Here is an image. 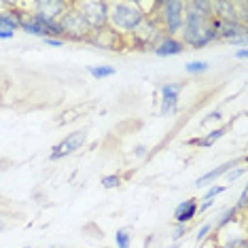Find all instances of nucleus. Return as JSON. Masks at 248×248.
<instances>
[{
	"label": "nucleus",
	"mask_w": 248,
	"mask_h": 248,
	"mask_svg": "<svg viewBox=\"0 0 248 248\" xmlns=\"http://www.w3.org/2000/svg\"><path fill=\"white\" fill-rule=\"evenodd\" d=\"M129 244H132V233H129L127 227L119 229L115 233V246L117 248H129Z\"/></svg>",
	"instance_id": "nucleus-21"
},
{
	"label": "nucleus",
	"mask_w": 248,
	"mask_h": 248,
	"mask_svg": "<svg viewBox=\"0 0 248 248\" xmlns=\"http://www.w3.org/2000/svg\"><path fill=\"white\" fill-rule=\"evenodd\" d=\"M146 19L138 2H108V28L127 41L132 32Z\"/></svg>",
	"instance_id": "nucleus-2"
},
{
	"label": "nucleus",
	"mask_w": 248,
	"mask_h": 248,
	"mask_svg": "<svg viewBox=\"0 0 248 248\" xmlns=\"http://www.w3.org/2000/svg\"><path fill=\"white\" fill-rule=\"evenodd\" d=\"M43 41L47 47H64V43H66V41H62V38H43Z\"/></svg>",
	"instance_id": "nucleus-28"
},
{
	"label": "nucleus",
	"mask_w": 248,
	"mask_h": 248,
	"mask_svg": "<svg viewBox=\"0 0 248 248\" xmlns=\"http://www.w3.org/2000/svg\"><path fill=\"white\" fill-rule=\"evenodd\" d=\"M183 51H185V45L176 36H163L153 49V53L159 55V58H170V55H178Z\"/></svg>",
	"instance_id": "nucleus-11"
},
{
	"label": "nucleus",
	"mask_w": 248,
	"mask_h": 248,
	"mask_svg": "<svg viewBox=\"0 0 248 248\" xmlns=\"http://www.w3.org/2000/svg\"><path fill=\"white\" fill-rule=\"evenodd\" d=\"M180 36H183L180 43H183L185 47H191V49H204L208 45H212L214 41H218L217 32H214L212 26H210V19L202 17L200 13H195V11L189 9V7L185 11V26H183Z\"/></svg>",
	"instance_id": "nucleus-1"
},
{
	"label": "nucleus",
	"mask_w": 248,
	"mask_h": 248,
	"mask_svg": "<svg viewBox=\"0 0 248 248\" xmlns=\"http://www.w3.org/2000/svg\"><path fill=\"white\" fill-rule=\"evenodd\" d=\"M87 72L93 78H108L115 75V66H87Z\"/></svg>",
	"instance_id": "nucleus-20"
},
{
	"label": "nucleus",
	"mask_w": 248,
	"mask_h": 248,
	"mask_svg": "<svg viewBox=\"0 0 248 248\" xmlns=\"http://www.w3.org/2000/svg\"><path fill=\"white\" fill-rule=\"evenodd\" d=\"M246 197H248L246 189H242V193H240V200H238V206H235V210H244V208H246Z\"/></svg>",
	"instance_id": "nucleus-29"
},
{
	"label": "nucleus",
	"mask_w": 248,
	"mask_h": 248,
	"mask_svg": "<svg viewBox=\"0 0 248 248\" xmlns=\"http://www.w3.org/2000/svg\"><path fill=\"white\" fill-rule=\"evenodd\" d=\"M166 36L159 26V21L153 15V17H146L142 24H140L136 30L132 32V36H129V45L132 47H138V51H153L155 45L161 41V38Z\"/></svg>",
	"instance_id": "nucleus-5"
},
{
	"label": "nucleus",
	"mask_w": 248,
	"mask_h": 248,
	"mask_svg": "<svg viewBox=\"0 0 248 248\" xmlns=\"http://www.w3.org/2000/svg\"><path fill=\"white\" fill-rule=\"evenodd\" d=\"M210 231H212V223H204V225H202V227L197 229V235H195V242H197V244H204Z\"/></svg>",
	"instance_id": "nucleus-23"
},
{
	"label": "nucleus",
	"mask_w": 248,
	"mask_h": 248,
	"mask_svg": "<svg viewBox=\"0 0 248 248\" xmlns=\"http://www.w3.org/2000/svg\"><path fill=\"white\" fill-rule=\"evenodd\" d=\"M197 214V200H187L176 206L174 210V223L176 225H189Z\"/></svg>",
	"instance_id": "nucleus-13"
},
{
	"label": "nucleus",
	"mask_w": 248,
	"mask_h": 248,
	"mask_svg": "<svg viewBox=\"0 0 248 248\" xmlns=\"http://www.w3.org/2000/svg\"><path fill=\"white\" fill-rule=\"evenodd\" d=\"M221 119H223V112H221V110H214V112H210V115L206 117L204 121H202V127H206L208 123H214V121L221 123Z\"/></svg>",
	"instance_id": "nucleus-26"
},
{
	"label": "nucleus",
	"mask_w": 248,
	"mask_h": 248,
	"mask_svg": "<svg viewBox=\"0 0 248 248\" xmlns=\"http://www.w3.org/2000/svg\"><path fill=\"white\" fill-rule=\"evenodd\" d=\"M238 212H240V210H235V206H233V208H229V210H225L221 217H218V221L212 225V227H217L218 231H223L225 227H227V225H231V223L238 221Z\"/></svg>",
	"instance_id": "nucleus-17"
},
{
	"label": "nucleus",
	"mask_w": 248,
	"mask_h": 248,
	"mask_svg": "<svg viewBox=\"0 0 248 248\" xmlns=\"http://www.w3.org/2000/svg\"><path fill=\"white\" fill-rule=\"evenodd\" d=\"M170 248H178V246H176V244H174V246H170Z\"/></svg>",
	"instance_id": "nucleus-35"
},
{
	"label": "nucleus",
	"mask_w": 248,
	"mask_h": 248,
	"mask_svg": "<svg viewBox=\"0 0 248 248\" xmlns=\"http://www.w3.org/2000/svg\"><path fill=\"white\" fill-rule=\"evenodd\" d=\"M51 248H60V246H51Z\"/></svg>",
	"instance_id": "nucleus-37"
},
{
	"label": "nucleus",
	"mask_w": 248,
	"mask_h": 248,
	"mask_svg": "<svg viewBox=\"0 0 248 248\" xmlns=\"http://www.w3.org/2000/svg\"><path fill=\"white\" fill-rule=\"evenodd\" d=\"M134 155H136V157H144L146 155V146L144 144H138L136 149H134Z\"/></svg>",
	"instance_id": "nucleus-32"
},
{
	"label": "nucleus",
	"mask_w": 248,
	"mask_h": 248,
	"mask_svg": "<svg viewBox=\"0 0 248 248\" xmlns=\"http://www.w3.org/2000/svg\"><path fill=\"white\" fill-rule=\"evenodd\" d=\"M21 248H30V246H21Z\"/></svg>",
	"instance_id": "nucleus-36"
},
{
	"label": "nucleus",
	"mask_w": 248,
	"mask_h": 248,
	"mask_svg": "<svg viewBox=\"0 0 248 248\" xmlns=\"http://www.w3.org/2000/svg\"><path fill=\"white\" fill-rule=\"evenodd\" d=\"M62 28V38L64 41H75V43H87L92 28L87 26V21L83 19V15L77 11V7L70 2V7L66 9V13L62 15V19L58 21Z\"/></svg>",
	"instance_id": "nucleus-4"
},
{
	"label": "nucleus",
	"mask_w": 248,
	"mask_h": 248,
	"mask_svg": "<svg viewBox=\"0 0 248 248\" xmlns=\"http://www.w3.org/2000/svg\"><path fill=\"white\" fill-rule=\"evenodd\" d=\"M212 204H214L212 200H204V204H197V212H200V214H204L206 210H210Z\"/></svg>",
	"instance_id": "nucleus-30"
},
{
	"label": "nucleus",
	"mask_w": 248,
	"mask_h": 248,
	"mask_svg": "<svg viewBox=\"0 0 248 248\" xmlns=\"http://www.w3.org/2000/svg\"><path fill=\"white\" fill-rule=\"evenodd\" d=\"M85 140H87V134L83 132V129H78V132H72L68 134L62 142H58L51 149V155H49V161H58L62 159V157H68L72 155L75 151H78L83 144H85Z\"/></svg>",
	"instance_id": "nucleus-9"
},
{
	"label": "nucleus",
	"mask_w": 248,
	"mask_h": 248,
	"mask_svg": "<svg viewBox=\"0 0 248 248\" xmlns=\"http://www.w3.org/2000/svg\"><path fill=\"white\" fill-rule=\"evenodd\" d=\"M185 235H187V225H176L172 231V240L178 242L180 238H185Z\"/></svg>",
	"instance_id": "nucleus-27"
},
{
	"label": "nucleus",
	"mask_w": 248,
	"mask_h": 248,
	"mask_svg": "<svg viewBox=\"0 0 248 248\" xmlns=\"http://www.w3.org/2000/svg\"><path fill=\"white\" fill-rule=\"evenodd\" d=\"M244 172H246V168L244 166H240V168H231V170H227V174H225V178H227L229 180V183H231V180H238L240 176H244Z\"/></svg>",
	"instance_id": "nucleus-24"
},
{
	"label": "nucleus",
	"mask_w": 248,
	"mask_h": 248,
	"mask_svg": "<svg viewBox=\"0 0 248 248\" xmlns=\"http://www.w3.org/2000/svg\"><path fill=\"white\" fill-rule=\"evenodd\" d=\"M235 163L238 161H227V163H223V166H218V168H214V170H210V172H206L204 176H200L195 180V185L197 187H202V185H208V183H212L214 178H218V176H225V174H227V170H231V168L235 166Z\"/></svg>",
	"instance_id": "nucleus-14"
},
{
	"label": "nucleus",
	"mask_w": 248,
	"mask_h": 248,
	"mask_svg": "<svg viewBox=\"0 0 248 248\" xmlns=\"http://www.w3.org/2000/svg\"><path fill=\"white\" fill-rule=\"evenodd\" d=\"M235 58H238V60H246L248 58V49H240V51L235 53Z\"/></svg>",
	"instance_id": "nucleus-33"
},
{
	"label": "nucleus",
	"mask_w": 248,
	"mask_h": 248,
	"mask_svg": "<svg viewBox=\"0 0 248 248\" xmlns=\"http://www.w3.org/2000/svg\"><path fill=\"white\" fill-rule=\"evenodd\" d=\"M225 132H227V127H214L210 129V132L206 134L204 138H195V140H191V144H197V146H212L214 142H217L218 138H223L225 136Z\"/></svg>",
	"instance_id": "nucleus-15"
},
{
	"label": "nucleus",
	"mask_w": 248,
	"mask_h": 248,
	"mask_svg": "<svg viewBox=\"0 0 248 248\" xmlns=\"http://www.w3.org/2000/svg\"><path fill=\"white\" fill-rule=\"evenodd\" d=\"M225 185H214V187H210L206 191V195H204V200H212V197H217V195H221V193H225Z\"/></svg>",
	"instance_id": "nucleus-25"
},
{
	"label": "nucleus",
	"mask_w": 248,
	"mask_h": 248,
	"mask_svg": "<svg viewBox=\"0 0 248 248\" xmlns=\"http://www.w3.org/2000/svg\"><path fill=\"white\" fill-rule=\"evenodd\" d=\"M7 7L11 11H0V30L17 32L21 24V11H17L13 2H7Z\"/></svg>",
	"instance_id": "nucleus-12"
},
{
	"label": "nucleus",
	"mask_w": 248,
	"mask_h": 248,
	"mask_svg": "<svg viewBox=\"0 0 248 248\" xmlns=\"http://www.w3.org/2000/svg\"><path fill=\"white\" fill-rule=\"evenodd\" d=\"M68 7H70V2H64V0H38V2L30 4L32 15L41 17L43 21H49V24L60 21Z\"/></svg>",
	"instance_id": "nucleus-7"
},
{
	"label": "nucleus",
	"mask_w": 248,
	"mask_h": 248,
	"mask_svg": "<svg viewBox=\"0 0 248 248\" xmlns=\"http://www.w3.org/2000/svg\"><path fill=\"white\" fill-rule=\"evenodd\" d=\"M187 7L200 13L202 17L212 19V2H208V0H191V2H187Z\"/></svg>",
	"instance_id": "nucleus-16"
},
{
	"label": "nucleus",
	"mask_w": 248,
	"mask_h": 248,
	"mask_svg": "<svg viewBox=\"0 0 248 248\" xmlns=\"http://www.w3.org/2000/svg\"><path fill=\"white\" fill-rule=\"evenodd\" d=\"M13 36H15V32H11V30H0V41H11Z\"/></svg>",
	"instance_id": "nucleus-31"
},
{
	"label": "nucleus",
	"mask_w": 248,
	"mask_h": 248,
	"mask_svg": "<svg viewBox=\"0 0 248 248\" xmlns=\"http://www.w3.org/2000/svg\"><path fill=\"white\" fill-rule=\"evenodd\" d=\"M87 43H92L100 49H108V51H121V49L127 45L125 38H123L121 34H117V32L108 26L100 28V30H93L92 34H89Z\"/></svg>",
	"instance_id": "nucleus-8"
},
{
	"label": "nucleus",
	"mask_w": 248,
	"mask_h": 248,
	"mask_svg": "<svg viewBox=\"0 0 248 248\" xmlns=\"http://www.w3.org/2000/svg\"><path fill=\"white\" fill-rule=\"evenodd\" d=\"M72 4L83 15V19L87 21L92 32L108 26V2H104V0H83V2H72Z\"/></svg>",
	"instance_id": "nucleus-6"
},
{
	"label": "nucleus",
	"mask_w": 248,
	"mask_h": 248,
	"mask_svg": "<svg viewBox=\"0 0 248 248\" xmlns=\"http://www.w3.org/2000/svg\"><path fill=\"white\" fill-rule=\"evenodd\" d=\"M121 185V176L119 174H108V176L102 178V187L104 189H117Z\"/></svg>",
	"instance_id": "nucleus-22"
},
{
	"label": "nucleus",
	"mask_w": 248,
	"mask_h": 248,
	"mask_svg": "<svg viewBox=\"0 0 248 248\" xmlns=\"http://www.w3.org/2000/svg\"><path fill=\"white\" fill-rule=\"evenodd\" d=\"M4 229V218H0V231Z\"/></svg>",
	"instance_id": "nucleus-34"
},
{
	"label": "nucleus",
	"mask_w": 248,
	"mask_h": 248,
	"mask_svg": "<svg viewBox=\"0 0 248 248\" xmlns=\"http://www.w3.org/2000/svg\"><path fill=\"white\" fill-rule=\"evenodd\" d=\"M183 92V83H166L161 85L159 93H161V115H174L178 108V95Z\"/></svg>",
	"instance_id": "nucleus-10"
},
{
	"label": "nucleus",
	"mask_w": 248,
	"mask_h": 248,
	"mask_svg": "<svg viewBox=\"0 0 248 248\" xmlns=\"http://www.w3.org/2000/svg\"><path fill=\"white\" fill-rule=\"evenodd\" d=\"M185 11H187V4L180 2V0H166V2L159 4V11L155 13V17H157V21H159L163 34L176 36V34L183 32Z\"/></svg>",
	"instance_id": "nucleus-3"
},
{
	"label": "nucleus",
	"mask_w": 248,
	"mask_h": 248,
	"mask_svg": "<svg viewBox=\"0 0 248 248\" xmlns=\"http://www.w3.org/2000/svg\"><path fill=\"white\" fill-rule=\"evenodd\" d=\"M221 248H248L244 233H238V235L231 233V235H227V238H223Z\"/></svg>",
	"instance_id": "nucleus-18"
},
{
	"label": "nucleus",
	"mask_w": 248,
	"mask_h": 248,
	"mask_svg": "<svg viewBox=\"0 0 248 248\" xmlns=\"http://www.w3.org/2000/svg\"><path fill=\"white\" fill-rule=\"evenodd\" d=\"M208 70H210V64L204 60H195V62L185 64V72H187V75H204Z\"/></svg>",
	"instance_id": "nucleus-19"
}]
</instances>
